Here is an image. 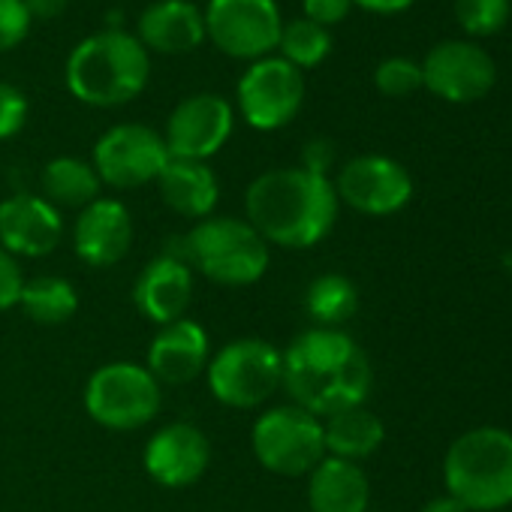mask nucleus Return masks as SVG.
Instances as JSON below:
<instances>
[{"instance_id": "nucleus-22", "label": "nucleus", "mask_w": 512, "mask_h": 512, "mask_svg": "<svg viewBox=\"0 0 512 512\" xmlns=\"http://www.w3.org/2000/svg\"><path fill=\"white\" fill-rule=\"evenodd\" d=\"M163 202L190 220H205L214 214L217 199H220V184L217 175L208 163L199 160H169L166 169L157 178Z\"/></svg>"}, {"instance_id": "nucleus-14", "label": "nucleus", "mask_w": 512, "mask_h": 512, "mask_svg": "<svg viewBox=\"0 0 512 512\" xmlns=\"http://www.w3.org/2000/svg\"><path fill=\"white\" fill-rule=\"evenodd\" d=\"M232 127H235V115L223 97L193 94L172 109L163 142L169 148V157L205 163L229 142Z\"/></svg>"}, {"instance_id": "nucleus-13", "label": "nucleus", "mask_w": 512, "mask_h": 512, "mask_svg": "<svg viewBox=\"0 0 512 512\" xmlns=\"http://www.w3.org/2000/svg\"><path fill=\"white\" fill-rule=\"evenodd\" d=\"M422 67V88L446 103H473L482 100L497 82L494 58L467 40H446L437 43Z\"/></svg>"}, {"instance_id": "nucleus-29", "label": "nucleus", "mask_w": 512, "mask_h": 512, "mask_svg": "<svg viewBox=\"0 0 512 512\" xmlns=\"http://www.w3.org/2000/svg\"><path fill=\"white\" fill-rule=\"evenodd\" d=\"M374 85L386 97H410L422 88V67L410 58H386L374 70Z\"/></svg>"}, {"instance_id": "nucleus-30", "label": "nucleus", "mask_w": 512, "mask_h": 512, "mask_svg": "<svg viewBox=\"0 0 512 512\" xmlns=\"http://www.w3.org/2000/svg\"><path fill=\"white\" fill-rule=\"evenodd\" d=\"M31 22L25 0H0V52L16 49L28 37Z\"/></svg>"}, {"instance_id": "nucleus-23", "label": "nucleus", "mask_w": 512, "mask_h": 512, "mask_svg": "<svg viewBox=\"0 0 512 512\" xmlns=\"http://www.w3.org/2000/svg\"><path fill=\"white\" fill-rule=\"evenodd\" d=\"M323 437H326V455L359 464L362 458L374 455L383 446L386 428L377 413H371L365 404H359V407L326 416Z\"/></svg>"}, {"instance_id": "nucleus-12", "label": "nucleus", "mask_w": 512, "mask_h": 512, "mask_svg": "<svg viewBox=\"0 0 512 512\" xmlns=\"http://www.w3.org/2000/svg\"><path fill=\"white\" fill-rule=\"evenodd\" d=\"M335 193L338 202L350 205L359 214L368 217H389L401 211L413 199V178L410 172L383 154H362L344 163L338 172Z\"/></svg>"}, {"instance_id": "nucleus-24", "label": "nucleus", "mask_w": 512, "mask_h": 512, "mask_svg": "<svg viewBox=\"0 0 512 512\" xmlns=\"http://www.w3.org/2000/svg\"><path fill=\"white\" fill-rule=\"evenodd\" d=\"M43 199L55 208H88L94 199H100V175L88 160L79 157H55L43 169Z\"/></svg>"}, {"instance_id": "nucleus-17", "label": "nucleus", "mask_w": 512, "mask_h": 512, "mask_svg": "<svg viewBox=\"0 0 512 512\" xmlns=\"http://www.w3.org/2000/svg\"><path fill=\"white\" fill-rule=\"evenodd\" d=\"M130 244H133V220L124 202L100 196L79 211L73 229V247L85 266L112 269L127 256Z\"/></svg>"}, {"instance_id": "nucleus-7", "label": "nucleus", "mask_w": 512, "mask_h": 512, "mask_svg": "<svg viewBox=\"0 0 512 512\" xmlns=\"http://www.w3.org/2000/svg\"><path fill=\"white\" fill-rule=\"evenodd\" d=\"M160 383L145 365L109 362L88 377L85 410L109 431L145 428L160 413Z\"/></svg>"}, {"instance_id": "nucleus-18", "label": "nucleus", "mask_w": 512, "mask_h": 512, "mask_svg": "<svg viewBox=\"0 0 512 512\" xmlns=\"http://www.w3.org/2000/svg\"><path fill=\"white\" fill-rule=\"evenodd\" d=\"M190 302H193V272L190 263L178 253H163L157 260H151L133 284L136 311L157 326H169L181 320Z\"/></svg>"}, {"instance_id": "nucleus-36", "label": "nucleus", "mask_w": 512, "mask_h": 512, "mask_svg": "<svg viewBox=\"0 0 512 512\" xmlns=\"http://www.w3.org/2000/svg\"><path fill=\"white\" fill-rule=\"evenodd\" d=\"M350 4L368 10V13H377V16H395V13L410 10L416 0H350Z\"/></svg>"}, {"instance_id": "nucleus-26", "label": "nucleus", "mask_w": 512, "mask_h": 512, "mask_svg": "<svg viewBox=\"0 0 512 512\" xmlns=\"http://www.w3.org/2000/svg\"><path fill=\"white\" fill-rule=\"evenodd\" d=\"M305 308L317 329H338L359 311V290L344 275H320L305 293Z\"/></svg>"}, {"instance_id": "nucleus-16", "label": "nucleus", "mask_w": 512, "mask_h": 512, "mask_svg": "<svg viewBox=\"0 0 512 512\" xmlns=\"http://www.w3.org/2000/svg\"><path fill=\"white\" fill-rule=\"evenodd\" d=\"M211 461L208 437L187 422L160 428L145 446V470L163 488H187L202 479Z\"/></svg>"}, {"instance_id": "nucleus-20", "label": "nucleus", "mask_w": 512, "mask_h": 512, "mask_svg": "<svg viewBox=\"0 0 512 512\" xmlns=\"http://www.w3.org/2000/svg\"><path fill=\"white\" fill-rule=\"evenodd\" d=\"M136 40L163 55H184L205 43V16L190 0H157L139 16Z\"/></svg>"}, {"instance_id": "nucleus-35", "label": "nucleus", "mask_w": 512, "mask_h": 512, "mask_svg": "<svg viewBox=\"0 0 512 512\" xmlns=\"http://www.w3.org/2000/svg\"><path fill=\"white\" fill-rule=\"evenodd\" d=\"M70 0H25V7L31 13V19L37 22H52V19H61L64 10H67Z\"/></svg>"}, {"instance_id": "nucleus-19", "label": "nucleus", "mask_w": 512, "mask_h": 512, "mask_svg": "<svg viewBox=\"0 0 512 512\" xmlns=\"http://www.w3.org/2000/svg\"><path fill=\"white\" fill-rule=\"evenodd\" d=\"M208 359H211L208 332L196 320L181 317L169 326H160V332L148 347L145 368L154 374L157 383L187 386L208 368Z\"/></svg>"}, {"instance_id": "nucleus-9", "label": "nucleus", "mask_w": 512, "mask_h": 512, "mask_svg": "<svg viewBox=\"0 0 512 512\" xmlns=\"http://www.w3.org/2000/svg\"><path fill=\"white\" fill-rule=\"evenodd\" d=\"M205 40L229 58L260 61L278 49L281 10L275 0H208Z\"/></svg>"}, {"instance_id": "nucleus-8", "label": "nucleus", "mask_w": 512, "mask_h": 512, "mask_svg": "<svg viewBox=\"0 0 512 512\" xmlns=\"http://www.w3.org/2000/svg\"><path fill=\"white\" fill-rule=\"evenodd\" d=\"M253 455L278 476H305L326 458L323 419L287 404L266 410L250 431Z\"/></svg>"}, {"instance_id": "nucleus-4", "label": "nucleus", "mask_w": 512, "mask_h": 512, "mask_svg": "<svg viewBox=\"0 0 512 512\" xmlns=\"http://www.w3.org/2000/svg\"><path fill=\"white\" fill-rule=\"evenodd\" d=\"M446 494L470 512H497L512 503V431L482 425L452 440L443 458Z\"/></svg>"}, {"instance_id": "nucleus-5", "label": "nucleus", "mask_w": 512, "mask_h": 512, "mask_svg": "<svg viewBox=\"0 0 512 512\" xmlns=\"http://www.w3.org/2000/svg\"><path fill=\"white\" fill-rule=\"evenodd\" d=\"M184 241V260L220 287H250L269 272V241L241 217L211 214Z\"/></svg>"}, {"instance_id": "nucleus-27", "label": "nucleus", "mask_w": 512, "mask_h": 512, "mask_svg": "<svg viewBox=\"0 0 512 512\" xmlns=\"http://www.w3.org/2000/svg\"><path fill=\"white\" fill-rule=\"evenodd\" d=\"M278 49H281V58L287 64H293L296 70H314L329 58L332 37L326 28H320L308 19H293L281 28Z\"/></svg>"}, {"instance_id": "nucleus-2", "label": "nucleus", "mask_w": 512, "mask_h": 512, "mask_svg": "<svg viewBox=\"0 0 512 512\" xmlns=\"http://www.w3.org/2000/svg\"><path fill=\"white\" fill-rule=\"evenodd\" d=\"M338 205L332 178L302 166L256 175L244 196L247 223L269 244L290 250L320 244L335 229Z\"/></svg>"}, {"instance_id": "nucleus-32", "label": "nucleus", "mask_w": 512, "mask_h": 512, "mask_svg": "<svg viewBox=\"0 0 512 512\" xmlns=\"http://www.w3.org/2000/svg\"><path fill=\"white\" fill-rule=\"evenodd\" d=\"M25 287V275L16 263V256L0 247V314L19 305Z\"/></svg>"}, {"instance_id": "nucleus-10", "label": "nucleus", "mask_w": 512, "mask_h": 512, "mask_svg": "<svg viewBox=\"0 0 512 512\" xmlns=\"http://www.w3.org/2000/svg\"><path fill=\"white\" fill-rule=\"evenodd\" d=\"M305 100L302 70L284 58L253 61L238 79V109L253 130H281L287 127Z\"/></svg>"}, {"instance_id": "nucleus-33", "label": "nucleus", "mask_w": 512, "mask_h": 512, "mask_svg": "<svg viewBox=\"0 0 512 512\" xmlns=\"http://www.w3.org/2000/svg\"><path fill=\"white\" fill-rule=\"evenodd\" d=\"M350 0H302V10H305V19L320 25V28H329V25H338L347 19L350 13Z\"/></svg>"}, {"instance_id": "nucleus-34", "label": "nucleus", "mask_w": 512, "mask_h": 512, "mask_svg": "<svg viewBox=\"0 0 512 512\" xmlns=\"http://www.w3.org/2000/svg\"><path fill=\"white\" fill-rule=\"evenodd\" d=\"M302 169L308 172H317V175H329V166L335 160V145L329 139H314L305 145V154H302Z\"/></svg>"}, {"instance_id": "nucleus-25", "label": "nucleus", "mask_w": 512, "mask_h": 512, "mask_svg": "<svg viewBox=\"0 0 512 512\" xmlns=\"http://www.w3.org/2000/svg\"><path fill=\"white\" fill-rule=\"evenodd\" d=\"M19 308L40 326H61L79 311V293L64 278L40 275L25 281Z\"/></svg>"}, {"instance_id": "nucleus-3", "label": "nucleus", "mask_w": 512, "mask_h": 512, "mask_svg": "<svg viewBox=\"0 0 512 512\" xmlns=\"http://www.w3.org/2000/svg\"><path fill=\"white\" fill-rule=\"evenodd\" d=\"M148 76V49L124 31H100L67 58V88L85 106H124L142 94Z\"/></svg>"}, {"instance_id": "nucleus-21", "label": "nucleus", "mask_w": 512, "mask_h": 512, "mask_svg": "<svg viewBox=\"0 0 512 512\" xmlns=\"http://www.w3.org/2000/svg\"><path fill=\"white\" fill-rule=\"evenodd\" d=\"M311 512H368L371 485L356 461L326 455L308 473Z\"/></svg>"}, {"instance_id": "nucleus-15", "label": "nucleus", "mask_w": 512, "mask_h": 512, "mask_svg": "<svg viewBox=\"0 0 512 512\" xmlns=\"http://www.w3.org/2000/svg\"><path fill=\"white\" fill-rule=\"evenodd\" d=\"M61 235V211L43 196L16 193L0 202V247L7 253L40 260L61 244Z\"/></svg>"}, {"instance_id": "nucleus-31", "label": "nucleus", "mask_w": 512, "mask_h": 512, "mask_svg": "<svg viewBox=\"0 0 512 512\" xmlns=\"http://www.w3.org/2000/svg\"><path fill=\"white\" fill-rule=\"evenodd\" d=\"M28 121V97L7 85V82H0V139H13Z\"/></svg>"}, {"instance_id": "nucleus-11", "label": "nucleus", "mask_w": 512, "mask_h": 512, "mask_svg": "<svg viewBox=\"0 0 512 512\" xmlns=\"http://www.w3.org/2000/svg\"><path fill=\"white\" fill-rule=\"evenodd\" d=\"M169 148L163 136L145 124H118L100 136L94 145V169L103 184L115 190H133L157 181L169 163Z\"/></svg>"}, {"instance_id": "nucleus-6", "label": "nucleus", "mask_w": 512, "mask_h": 512, "mask_svg": "<svg viewBox=\"0 0 512 512\" xmlns=\"http://www.w3.org/2000/svg\"><path fill=\"white\" fill-rule=\"evenodd\" d=\"M211 395L235 410L266 404L284 383V353L263 338H235L208 359Z\"/></svg>"}, {"instance_id": "nucleus-37", "label": "nucleus", "mask_w": 512, "mask_h": 512, "mask_svg": "<svg viewBox=\"0 0 512 512\" xmlns=\"http://www.w3.org/2000/svg\"><path fill=\"white\" fill-rule=\"evenodd\" d=\"M422 512H470L464 503H458L452 494H443V497H434L431 503H425Z\"/></svg>"}, {"instance_id": "nucleus-1", "label": "nucleus", "mask_w": 512, "mask_h": 512, "mask_svg": "<svg viewBox=\"0 0 512 512\" xmlns=\"http://www.w3.org/2000/svg\"><path fill=\"white\" fill-rule=\"evenodd\" d=\"M371 362L341 329L302 332L284 350V389L293 404L326 419L365 404L371 392Z\"/></svg>"}, {"instance_id": "nucleus-28", "label": "nucleus", "mask_w": 512, "mask_h": 512, "mask_svg": "<svg viewBox=\"0 0 512 512\" xmlns=\"http://www.w3.org/2000/svg\"><path fill=\"white\" fill-rule=\"evenodd\" d=\"M509 0H455V19L470 37H491L509 19Z\"/></svg>"}]
</instances>
